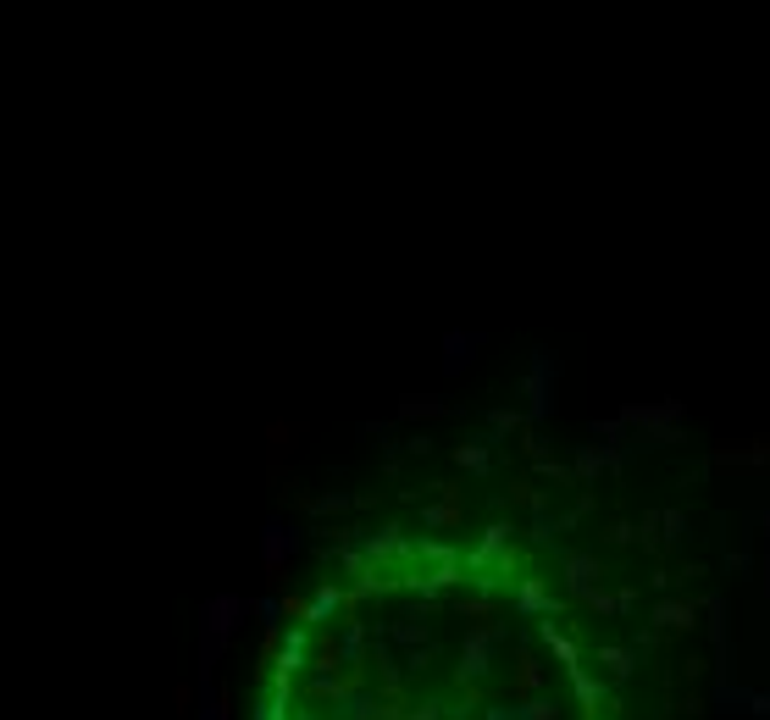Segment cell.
I'll use <instances>...</instances> for the list:
<instances>
[{"label": "cell", "mask_w": 770, "mask_h": 720, "mask_svg": "<svg viewBox=\"0 0 770 720\" xmlns=\"http://www.w3.org/2000/svg\"><path fill=\"white\" fill-rule=\"evenodd\" d=\"M250 610H255V599H239V593H217V599L200 610V671H211V665L222 660L228 637L239 632V621Z\"/></svg>", "instance_id": "cell-1"}, {"label": "cell", "mask_w": 770, "mask_h": 720, "mask_svg": "<svg viewBox=\"0 0 770 720\" xmlns=\"http://www.w3.org/2000/svg\"><path fill=\"white\" fill-rule=\"evenodd\" d=\"M505 643V621H477L466 632V643H460V665H455V682L471 687V682H488V671H494V648Z\"/></svg>", "instance_id": "cell-2"}, {"label": "cell", "mask_w": 770, "mask_h": 720, "mask_svg": "<svg viewBox=\"0 0 770 720\" xmlns=\"http://www.w3.org/2000/svg\"><path fill=\"white\" fill-rule=\"evenodd\" d=\"M554 383H560V360L549 355V349H532V366H527V399H532V416H549L554 410Z\"/></svg>", "instance_id": "cell-3"}, {"label": "cell", "mask_w": 770, "mask_h": 720, "mask_svg": "<svg viewBox=\"0 0 770 720\" xmlns=\"http://www.w3.org/2000/svg\"><path fill=\"white\" fill-rule=\"evenodd\" d=\"M566 682H571V698H577V709H582V720H599L604 715V704H610V676H593L588 665H577V671H566Z\"/></svg>", "instance_id": "cell-4"}, {"label": "cell", "mask_w": 770, "mask_h": 720, "mask_svg": "<svg viewBox=\"0 0 770 720\" xmlns=\"http://www.w3.org/2000/svg\"><path fill=\"white\" fill-rule=\"evenodd\" d=\"M294 549H300V532L283 527V521H266V532H261V565H266V576H272V582H283V565H289Z\"/></svg>", "instance_id": "cell-5"}, {"label": "cell", "mask_w": 770, "mask_h": 720, "mask_svg": "<svg viewBox=\"0 0 770 720\" xmlns=\"http://www.w3.org/2000/svg\"><path fill=\"white\" fill-rule=\"evenodd\" d=\"M510 610H516L521 621H532V615H560V599H554V593L543 588V576H516Z\"/></svg>", "instance_id": "cell-6"}, {"label": "cell", "mask_w": 770, "mask_h": 720, "mask_svg": "<svg viewBox=\"0 0 770 720\" xmlns=\"http://www.w3.org/2000/svg\"><path fill=\"white\" fill-rule=\"evenodd\" d=\"M560 571H566V593H571V599H582L588 588H599V582H604V560H599V554H582V549H571L566 560H560Z\"/></svg>", "instance_id": "cell-7"}, {"label": "cell", "mask_w": 770, "mask_h": 720, "mask_svg": "<svg viewBox=\"0 0 770 720\" xmlns=\"http://www.w3.org/2000/svg\"><path fill=\"white\" fill-rule=\"evenodd\" d=\"M505 543H510V527H505V521H494V527L477 538V549L466 554V576H488V571H494V565L505 560Z\"/></svg>", "instance_id": "cell-8"}, {"label": "cell", "mask_w": 770, "mask_h": 720, "mask_svg": "<svg viewBox=\"0 0 770 720\" xmlns=\"http://www.w3.org/2000/svg\"><path fill=\"white\" fill-rule=\"evenodd\" d=\"M538 637H543V648H549L554 660H560V671H577V665H582V648H577V637L560 626V615H543Z\"/></svg>", "instance_id": "cell-9"}, {"label": "cell", "mask_w": 770, "mask_h": 720, "mask_svg": "<svg viewBox=\"0 0 770 720\" xmlns=\"http://www.w3.org/2000/svg\"><path fill=\"white\" fill-rule=\"evenodd\" d=\"M698 610H704V604H693V599H660L649 610V621L660 626V632H693L698 626Z\"/></svg>", "instance_id": "cell-10"}, {"label": "cell", "mask_w": 770, "mask_h": 720, "mask_svg": "<svg viewBox=\"0 0 770 720\" xmlns=\"http://www.w3.org/2000/svg\"><path fill=\"white\" fill-rule=\"evenodd\" d=\"M543 693V665L532 648H516V682H510V698H538Z\"/></svg>", "instance_id": "cell-11"}, {"label": "cell", "mask_w": 770, "mask_h": 720, "mask_svg": "<svg viewBox=\"0 0 770 720\" xmlns=\"http://www.w3.org/2000/svg\"><path fill=\"white\" fill-rule=\"evenodd\" d=\"M638 648H626V643H599V671L610 676V682H626V676L638 671Z\"/></svg>", "instance_id": "cell-12"}, {"label": "cell", "mask_w": 770, "mask_h": 720, "mask_svg": "<svg viewBox=\"0 0 770 720\" xmlns=\"http://www.w3.org/2000/svg\"><path fill=\"white\" fill-rule=\"evenodd\" d=\"M388 643H399V648H427V610L394 615V626H388Z\"/></svg>", "instance_id": "cell-13"}, {"label": "cell", "mask_w": 770, "mask_h": 720, "mask_svg": "<svg viewBox=\"0 0 770 720\" xmlns=\"http://www.w3.org/2000/svg\"><path fill=\"white\" fill-rule=\"evenodd\" d=\"M455 466L471 471V477H488V471H494V438H471V444H460Z\"/></svg>", "instance_id": "cell-14"}, {"label": "cell", "mask_w": 770, "mask_h": 720, "mask_svg": "<svg viewBox=\"0 0 770 720\" xmlns=\"http://www.w3.org/2000/svg\"><path fill=\"white\" fill-rule=\"evenodd\" d=\"M482 338L477 333H449L444 338V372H460V366H471V349H477Z\"/></svg>", "instance_id": "cell-15"}, {"label": "cell", "mask_w": 770, "mask_h": 720, "mask_svg": "<svg viewBox=\"0 0 770 720\" xmlns=\"http://www.w3.org/2000/svg\"><path fill=\"white\" fill-rule=\"evenodd\" d=\"M516 715L521 720H560V704H554V698H516Z\"/></svg>", "instance_id": "cell-16"}, {"label": "cell", "mask_w": 770, "mask_h": 720, "mask_svg": "<svg viewBox=\"0 0 770 720\" xmlns=\"http://www.w3.org/2000/svg\"><path fill=\"white\" fill-rule=\"evenodd\" d=\"M405 720H449V704H438V698H422V704H410Z\"/></svg>", "instance_id": "cell-17"}, {"label": "cell", "mask_w": 770, "mask_h": 720, "mask_svg": "<svg viewBox=\"0 0 770 720\" xmlns=\"http://www.w3.org/2000/svg\"><path fill=\"white\" fill-rule=\"evenodd\" d=\"M399 416H444V399H405Z\"/></svg>", "instance_id": "cell-18"}, {"label": "cell", "mask_w": 770, "mask_h": 720, "mask_svg": "<svg viewBox=\"0 0 770 720\" xmlns=\"http://www.w3.org/2000/svg\"><path fill=\"white\" fill-rule=\"evenodd\" d=\"M477 720H521V715H516V698H510V704H482Z\"/></svg>", "instance_id": "cell-19"}, {"label": "cell", "mask_w": 770, "mask_h": 720, "mask_svg": "<svg viewBox=\"0 0 770 720\" xmlns=\"http://www.w3.org/2000/svg\"><path fill=\"white\" fill-rule=\"evenodd\" d=\"M255 615H261V626H277V615H283V599H255Z\"/></svg>", "instance_id": "cell-20"}, {"label": "cell", "mask_w": 770, "mask_h": 720, "mask_svg": "<svg viewBox=\"0 0 770 720\" xmlns=\"http://www.w3.org/2000/svg\"><path fill=\"white\" fill-rule=\"evenodd\" d=\"M765 593H770V560H765Z\"/></svg>", "instance_id": "cell-21"}, {"label": "cell", "mask_w": 770, "mask_h": 720, "mask_svg": "<svg viewBox=\"0 0 770 720\" xmlns=\"http://www.w3.org/2000/svg\"><path fill=\"white\" fill-rule=\"evenodd\" d=\"M765 532H770V510H765Z\"/></svg>", "instance_id": "cell-22"}]
</instances>
